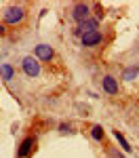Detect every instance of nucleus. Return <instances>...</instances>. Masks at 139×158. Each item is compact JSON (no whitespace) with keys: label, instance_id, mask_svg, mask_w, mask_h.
I'll use <instances>...</instances> for the list:
<instances>
[{"label":"nucleus","instance_id":"nucleus-1","mask_svg":"<svg viewBox=\"0 0 139 158\" xmlns=\"http://www.w3.org/2000/svg\"><path fill=\"white\" fill-rule=\"evenodd\" d=\"M2 19H4V23H6V25H19V23H23V19H25V9L21 6V4L6 6V9L2 11Z\"/></svg>","mask_w":139,"mask_h":158},{"label":"nucleus","instance_id":"nucleus-2","mask_svg":"<svg viewBox=\"0 0 139 158\" xmlns=\"http://www.w3.org/2000/svg\"><path fill=\"white\" fill-rule=\"evenodd\" d=\"M70 15H72V19L76 23H82L91 17V4L88 2H76L72 6V11H70Z\"/></svg>","mask_w":139,"mask_h":158},{"label":"nucleus","instance_id":"nucleus-3","mask_svg":"<svg viewBox=\"0 0 139 158\" xmlns=\"http://www.w3.org/2000/svg\"><path fill=\"white\" fill-rule=\"evenodd\" d=\"M21 70H23L25 76H30V78H36L38 74H40V61L34 57V55H27L21 59Z\"/></svg>","mask_w":139,"mask_h":158},{"label":"nucleus","instance_id":"nucleus-4","mask_svg":"<svg viewBox=\"0 0 139 158\" xmlns=\"http://www.w3.org/2000/svg\"><path fill=\"white\" fill-rule=\"evenodd\" d=\"M34 150H36V137H34V135H27L23 141L19 143V148H17V156L19 158H30L34 154Z\"/></svg>","mask_w":139,"mask_h":158},{"label":"nucleus","instance_id":"nucleus-5","mask_svg":"<svg viewBox=\"0 0 139 158\" xmlns=\"http://www.w3.org/2000/svg\"><path fill=\"white\" fill-rule=\"evenodd\" d=\"M99 30V19L97 17H88L87 21L78 23V27L74 30V36H82V34H91V32H97Z\"/></svg>","mask_w":139,"mask_h":158},{"label":"nucleus","instance_id":"nucleus-6","mask_svg":"<svg viewBox=\"0 0 139 158\" xmlns=\"http://www.w3.org/2000/svg\"><path fill=\"white\" fill-rule=\"evenodd\" d=\"M34 57L38 61H51L55 57V51H53L51 44H38L36 49H34Z\"/></svg>","mask_w":139,"mask_h":158},{"label":"nucleus","instance_id":"nucleus-7","mask_svg":"<svg viewBox=\"0 0 139 158\" xmlns=\"http://www.w3.org/2000/svg\"><path fill=\"white\" fill-rule=\"evenodd\" d=\"M80 42H82V47H97L103 42V34H101L99 30L97 32H91V34H82L80 36Z\"/></svg>","mask_w":139,"mask_h":158},{"label":"nucleus","instance_id":"nucleus-8","mask_svg":"<svg viewBox=\"0 0 139 158\" xmlns=\"http://www.w3.org/2000/svg\"><path fill=\"white\" fill-rule=\"evenodd\" d=\"M101 86H103V91H105L108 95H118V93H120L118 80H116L114 76H103V78H101Z\"/></svg>","mask_w":139,"mask_h":158},{"label":"nucleus","instance_id":"nucleus-9","mask_svg":"<svg viewBox=\"0 0 139 158\" xmlns=\"http://www.w3.org/2000/svg\"><path fill=\"white\" fill-rule=\"evenodd\" d=\"M137 76H139V63H133V65H126V68H125V72H122V80L133 82Z\"/></svg>","mask_w":139,"mask_h":158},{"label":"nucleus","instance_id":"nucleus-10","mask_svg":"<svg viewBox=\"0 0 139 158\" xmlns=\"http://www.w3.org/2000/svg\"><path fill=\"white\" fill-rule=\"evenodd\" d=\"M13 76H15V68H13L11 63H0V78L4 82H11Z\"/></svg>","mask_w":139,"mask_h":158},{"label":"nucleus","instance_id":"nucleus-11","mask_svg":"<svg viewBox=\"0 0 139 158\" xmlns=\"http://www.w3.org/2000/svg\"><path fill=\"white\" fill-rule=\"evenodd\" d=\"M114 139H116V141H118V146L122 148V150H125V152H133V148H131V143H129V141H126V137L122 133H120V131H118V129H116V131H114Z\"/></svg>","mask_w":139,"mask_h":158},{"label":"nucleus","instance_id":"nucleus-12","mask_svg":"<svg viewBox=\"0 0 139 158\" xmlns=\"http://www.w3.org/2000/svg\"><path fill=\"white\" fill-rule=\"evenodd\" d=\"M91 137H93L95 141H103V137H105L103 127H101V124H93V127H91Z\"/></svg>","mask_w":139,"mask_h":158},{"label":"nucleus","instance_id":"nucleus-13","mask_svg":"<svg viewBox=\"0 0 139 158\" xmlns=\"http://www.w3.org/2000/svg\"><path fill=\"white\" fill-rule=\"evenodd\" d=\"M108 158H125V154H122V152H118V148L108 146Z\"/></svg>","mask_w":139,"mask_h":158},{"label":"nucleus","instance_id":"nucleus-14","mask_svg":"<svg viewBox=\"0 0 139 158\" xmlns=\"http://www.w3.org/2000/svg\"><path fill=\"white\" fill-rule=\"evenodd\" d=\"M59 133H61V135L72 133V124H70V122H61V124H59Z\"/></svg>","mask_w":139,"mask_h":158},{"label":"nucleus","instance_id":"nucleus-15","mask_svg":"<svg viewBox=\"0 0 139 158\" xmlns=\"http://www.w3.org/2000/svg\"><path fill=\"white\" fill-rule=\"evenodd\" d=\"M4 34H6V27H4V25L0 23V36H4Z\"/></svg>","mask_w":139,"mask_h":158}]
</instances>
